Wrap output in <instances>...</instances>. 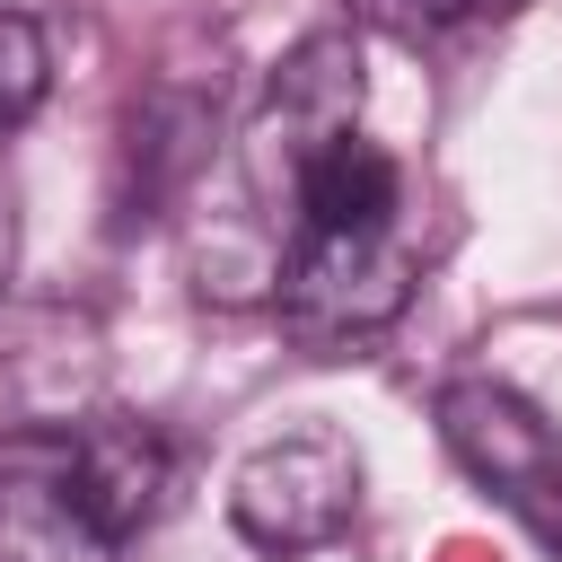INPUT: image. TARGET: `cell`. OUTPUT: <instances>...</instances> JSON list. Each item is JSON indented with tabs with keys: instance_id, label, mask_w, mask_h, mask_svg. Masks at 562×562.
Masks as SVG:
<instances>
[{
	"instance_id": "9c48e42d",
	"label": "cell",
	"mask_w": 562,
	"mask_h": 562,
	"mask_svg": "<svg viewBox=\"0 0 562 562\" xmlns=\"http://www.w3.org/2000/svg\"><path fill=\"white\" fill-rule=\"evenodd\" d=\"M351 9L395 26V35H439V26H465V18H501L518 0H351Z\"/></svg>"
},
{
	"instance_id": "ba28073f",
	"label": "cell",
	"mask_w": 562,
	"mask_h": 562,
	"mask_svg": "<svg viewBox=\"0 0 562 562\" xmlns=\"http://www.w3.org/2000/svg\"><path fill=\"white\" fill-rule=\"evenodd\" d=\"M53 97V44L26 9H0V132H18Z\"/></svg>"
},
{
	"instance_id": "8992f818",
	"label": "cell",
	"mask_w": 562,
	"mask_h": 562,
	"mask_svg": "<svg viewBox=\"0 0 562 562\" xmlns=\"http://www.w3.org/2000/svg\"><path fill=\"white\" fill-rule=\"evenodd\" d=\"M395 211H404V167L360 132L325 140L290 184V237L299 228L307 237H360V228H395Z\"/></svg>"
},
{
	"instance_id": "52a82bcc",
	"label": "cell",
	"mask_w": 562,
	"mask_h": 562,
	"mask_svg": "<svg viewBox=\"0 0 562 562\" xmlns=\"http://www.w3.org/2000/svg\"><path fill=\"white\" fill-rule=\"evenodd\" d=\"M61 448H70V483L88 492V509L114 527V536H132L149 509H158V492H167V448L140 430V422H79V430H61Z\"/></svg>"
},
{
	"instance_id": "3957f363",
	"label": "cell",
	"mask_w": 562,
	"mask_h": 562,
	"mask_svg": "<svg viewBox=\"0 0 562 562\" xmlns=\"http://www.w3.org/2000/svg\"><path fill=\"white\" fill-rule=\"evenodd\" d=\"M422 263L395 228H360V237H290L281 246V316L307 342H360L378 325L404 316Z\"/></svg>"
},
{
	"instance_id": "277c9868",
	"label": "cell",
	"mask_w": 562,
	"mask_h": 562,
	"mask_svg": "<svg viewBox=\"0 0 562 562\" xmlns=\"http://www.w3.org/2000/svg\"><path fill=\"white\" fill-rule=\"evenodd\" d=\"M360 97H369V79H360V35H351V26H316L307 44H290V61L272 70V105H263V123H255V140H246L255 193L281 184V202H290L299 167H307L325 140L360 132Z\"/></svg>"
},
{
	"instance_id": "30bf717a",
	"label": "cell",
	"mask_w": 562,
	"mask_h": 562,
	"mask_svg": "<svg viewBox=\"0 0 562 562\" xmlns=\"http://www.w3.org/2000/svg\"><path fill=\"white\" fill-rule=\"evenodd\" d=\"M9 272H18V184L0 176V299H9Z\"/></svg>"
},
{
	"instance_id": "5b68a950",
	"label": "cell",
	"mask_w": 562,
	"mask_h": 562,
	"mask_svg": "<svg viewBox=\"0 0 562 562\" xmlns=\"http://www.w3.org/2000/svg\"><path fill=\"white\" fill-rule=\"evenodd\" d=\"M123 536L70 483L61 430H18L0 448V562H114Z\"/></svg>"
},
{
	"instance_id": "7a4b0ae2",
	"label": "cell",
	"mask_w": 562,
	"mask_h": 562,
	"mask_svg": "<svg viewBox=\"0 0 562 562\" xmlns=\"http://www.w3.org/2000/svg\"><path fill=\"white\" fill-rule=\"evenodd\" d=\"M351 509H360V457H351L342 430L263 439L228 474V527L255 553H316L351 527Z\"/></svg>"
},
{
	"instance_id": "6da1fadb",
	"label": "cell",
	"mask_w": 562,
	"mask_h": 562,
	"mask_svg": "<svg viewBox=\"0 0 562 562\" xmlns=\"http://www.w3.org/2000/svg\"><path fill=\"white\" fill-rule=\"evenodd\" d=\"M439 439L448 457L509 509L527 518L544 544H562V430L501 378H448L439 386Z\"/></svg>"
}]
</instances>
